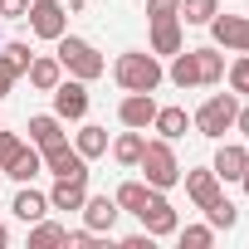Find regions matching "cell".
Instances as JSON below:
<instances>
[{
    "instance_id": "obj_1",
    "label": "cell",
    "mask_w": 249,
    "mask_h": 249,
    "mask_svg": "<svg viewBox=\"0 0 249 249\" xmlns=\"http://www.w3.org/2000/svg\"><path fill=\"white\" fill-rule=\"evenodd\" d=\"M112 78L127 88V93H157L161 88V78H166V69L157 64V54H142V49H127V54H117V64H112Z\"/></svg>"
},
{
    "instance_id": "obj_2",
    "label": "cell",
    "mask_w": 249,
    "mask_h": 249,
    "mask_svg": "<svg viewBox=\"0 0 249 249\" xmlns=\"http://www.w3.org/2000/svg\"><path fill=\"white\" fill-rule=\"evenodd\" d=\"M54 44H59V54H54V59L69 69V78H83V83H93V78H103V73H107V59H103V54H98L88 39H78V35H69V30H64Z\"/></svg>"
},
{
    "instance_id": "obj_3",
    "label": "cell",
    "mask_w": 249,
    "mask_h": 249,
    "mask_svg": "<svg viewBox=\"0 0 249 249\" xmlns=\"http://www.w3.org/2000/svg\"><path fill=\"white\" fill-rule=\"evenodd\" d=\"M137 171L147 176V186H152V191H171V186L181 181V161H176V152H171V142H166V137H157V142H147V147H142Z\"/></svg>"
},
{
    "instance_id": "obj_4",
    "label": "cell",
    "mask_w": 249,
    "mask_h": 249,
    "mask_svg": "<svg viewBox=\"0 0 249 249\" xmlns=\"http://www.w3.org/2000/svg\"><path fill=\"white\" fill-rule=\"evenodd\" d=\"M234 112H239V93H215V98H205L200 107H196V132L200 137H210V142H220L230 127H234Z\"/></svg>"
},
{
    "instance_id": "obj_5",
    "label": "cell",
    "mask_w": 249,
    "mask_h": 249,
    "mask_svg": "<svg viewBox=\"0 0 249 249\" xmlns=\"http://www.w3.org/2000/svg\"><path fill=\"white\" fill-rule=\"evenodd\" d=\"M137 220L147 225V234H152V239H161V234H176V230H181V220H176V205H171L161 191H152V196H147V205L137 210Z\"/></svg>"
},
{
    "instance_id": "obj_6",
    "label": "cell",
    "mask_w": 249,
    "mask_h": 249,
    "mask_svg": "<svg viewBox=\"0 0 249 249\" xmlns=\"http://www.w3.org/2000/svg\"><path fill=\"white\" fill-rule=\"evenodd\" d=\"M30 30L39 35V39H59L64 30H69V10L59 5V0H30Z\"/></svg>"
},
{
    "instance_id": "obj_7",
    "label": "cell",
    "mask_w": 249,
    "mask_h": 249,
    "mask_svg": "<svg viewBox=\"0 0 249 249\" xmlns=\"http://www.w3.org/2000/svg\"><path fill=\"white\" fill-rule=\"evenodd\" d=\"M54 112H59L64 122L88 117V83H83V78H59V83H54Z\"/></svg>"
},
{
    "instance_id": "obj_8",
    "label": "cell",
    "mask_w": 249,
    "mask_h": 249,
    "mask_svg": "<svg viewBox=\"0 0 249 249\" xmlns=\"http://www.w3.org/2000/svg\"><path fill=\"white\" fill-rule=\"evenodd\" d=\"M39 157H44V171L49 176H88V157L78 147H69V137L54 142V147H44Z\"/></svg>"
},
{
    "instance_id": "obj_9",
    "label": "cell",
    "mask_w": 249,
    "mask_h": 249,
    "mask_svg": "<svg viewBox=\"0 0 249 249\" xmlns=\"http://www.w3.org/2000/svg\"><path fill=\"white\" fill-rule=\"evenodd\" d=\"M205 30L215 35V44H220V49L249 54V15H215Z\"/></svg>"
},
{
    "instance_id": "obj_10",
    "label": "cell",
    "mask_w": 249,
    "mask_h": 249,
    "mask_svg": "<svg viewBox=\"0 0 249 249\" xmlns=\"http://www.w3.org/2000/svg\"><path fill=\"white\" fill-rule=\"evenodd\" d=\"M117 117H122V127L147 132V127H152V117H157V98H152V93H127V98L117 103Z\"/></svg>"
},
{
    "instance_id": "obj_11",
    "label": "cell",
    "mask_w": 249,
    "mask_h": 249,
    "mask_svg": "<svg viewBox=\"0 0 249 249\" xmlns=\"http://www.w3.org/2000/svg\"><path fill=\"white\" fill-rule=\"evenodd\" d=\"M83 200H88V176H54L49 210H83Z\"/></svg>"
},
{
    "instance_id": "obj_12",
    "label": "cell",
    "mask_w": 249,
    "mask_h": 249,
    "mask_svg": "<svg viewBox=\"0 0 249 249\" xmlns=\"http://www.w3.org/2000/svg\"><path fill=\"white\" fill-rule=\"evenodd\" d=\"M244 166H249V147H239V142H225V147L215 152V161H210V171H215L220 181H239Z\"/></svg>"
},
{
    "instance_id": "obj_13",
    "label": "cell",
    "mask_w": 249,
    "mask_h": 249,
    "mask_svg": "<svg viewBox=\"0 0 249 249\" xmlns=\"http://www.w3.org/2000/svg\"><path fill=\"white\" fill-rule=\"evenodd\" d=\"M117 215H122V210H117V200H112V196H88V200H83V225H88L93 234L112 230V225H117Z\"/></svg>"
},
{
    "instance_id": "obj_14",
    "label": "cell",
    "mask_w": 249,
    "mask_h": 249,
    "mask_svg": "<svg viewBox=\"0 0 249 249\" xmlns=\"http://www.w3.org/2000/svg\"><path fill=\"white\" fill-rule=\"evenodd\" d=\"M186 196L196 200V210H205L215 196H220V176L205 166V171H186Z\"/></svg>"
},
{
    "instance_id": "obj_15",
    "label": "cell",
    "mask_w": 249,
    "mask_h": 249,
    "mask_svg": "<svg viewBox=\"0 0 249 249\" xmlns=\"http://www.w3.org/2000/svg\"><path fill=\"white\" fill-rule=\"evenodd\" d=\"M30 142L44 152V147H54V142H64V117L59 112H39V117H30Z\"/></svg>"
},
{
    "instance_id": "obj_16",
    "label": "cell",
    "mask_w": 249,
    "mask_h": 249,
    "mask_svg": "<svg viewBox=\"0 0 249 249\" xmlns=\"http://www.w3.org/2000/svg\"><path fill=\"white\" fill-rule=\"evenodd\" d=\"M44 171V157H39V147L30 142V147H20V157L5 166V171H0V176H10V181H35Z\"/></svg>"
},
{
    "instance_id": "obj_17",
    "label": "cell",
    "mask_w": 249,
    "mask_h": 249,
    "mask_svg": "<svg viewBox=\"0 0 249 249\" xmlns=\"http://www.w3.org/2000/svg\"><path fill=\"white\" fill-rule=\"evenodd\" d=\"M152 127L166 137V142H176V137H186V127H191V117H186V107H157V117H152Z\"/></svg>"
},
{
    "instance_id": "obj_18",
    "label": "cell",
    "mask_w": 249,
    "mask_h": 249,
    "mask_svg": "<svg viewBox=\"0 0 249 249\" xmlns=\"http://www.w3.org/2000/svg\"><path fill=\"white\" fill-rule=\"evenodd\" d=\"M142 147H147V137H142L137 127H127V132L112 142V161H117V166H137V161H142Z\"/></svg>"
},
{
    "instance_id": "obj_19",
    "label": "cell",
    "mask_w": 249,
    "mask_h": 249,
    "mask_svg": "<svg viewBox=\"0 0 249 249\" xmlns=\"http://www.w3.org/2000/svg\"><path fill=\"white\" fill-rule=\"evenodd\" d=\"M181 49V20H152V54H176Z\"/></svg>"
},
{
    "instance_id": "obj_20",
    "label": "cell",
    "mask_w": 249,
    "mask_h": 249,
    "mask_svg": "<svg viewBox=\"0 0 249 249\" xmlns=\"http://www.w3.org/2000/svg\"><path fill=\"white\" fill-rule=\"evenodd\" d=\"M196 54V73H200V83H220L225 78V54H220V44H210V49H191Z\"/></svg>"
},
{
    "instance_id": "obj_21",
    "label": "cell",
    "mask_w": 249,
    "mask_h": 249,
    "mask_svg": "<svg viewBox=\"0 0 249 249\" xmlns=\"http://www.w3.org/2000/svg\"><path fill=\"white\" fill-rule=\"evenodd\" d=\"M166 78H171L176 88H200V73H196V54H191V49H186V54L176 49V54H171V69H166Z\"/></svg>"
},
{
    "instance_id": "obj_22",
    "label": "cell",
    "mask_w": 249,
    "mask_h": 249,
    "mask_svg": "<svg viewBox=\"0 0 249 249\" xmlns=\"http://www.w3.org/2000/svg\"><path fill=\"white\" fill-rule=\"evenodd\" d=\"M10 210H15L25 225H35V220H44V215H49V196H39V191H30V186H25V191L15 196V205H10Z\"/></svg>"
},
{
    "instance_id": "obj_23",
    "label": "cell",
    "mask_w": 249,
    "mask_h": 249,
    "mask_svg": "<svg viewBox=\"0 0 249 249\" xmlns=\"http://www.w3.org/2000/svg\"><path fill=\"white\" fill-rule=\"evenodd\" d=\"M147 196H152V186H147V181H122V186L112 191L117 210H127V215H137V210L147 205Z\"/></svg>"
},
{
    "instance_id": "obj_24",
    "label": "cell",
    "mask_w": 249,
    "mask_h": 249,
    "mask_svg": "<svg viewBox=\"0 0 249 249\" xmlns=\"http://www.w3.org/2000/svg\"><path fill=\"white\" fill-rule=\"evenodd\" d=\"M64 78V64L59 59H30V83L39 93H54V83Z\"/></svg>"
},
{
    "instance_id": "obj_25",
    "label": "cell",
    "mask_w": 249,
    "mask_h": 249,
    "mask_svg": "<svg viewBox=\"0 0 249 249\" xmlns=\"http://www.w3.org/2000/svg\"><path fill=\"white\" fill-rule=\"evenodd\" d=\"M30 59H35V54H30V44H25V39H10V44H0V64H5L15 78H20V73H30Z\"/></svg>"
},
{
    "instance_id": "obj_26",
    "label": "cell",
    "mask_w": 249,
    "mask_h": 249,
    "mask_svg": "<svg viewBox=\"0 0 249 249\" xmlns=\"http://www.w3.org/2000/svg\"><path fill=\"white\" fill-rule=\"evenodd\" d=\"M73 147H78V152H83L88 161H93V157H103V152H107V127H98V122H88V127H83V132L73 137Z\"/></svg>"
},
{
    "instance_id": "obj_27",
    "label": "cell",
    "mask_w": 249,
    "mask_h": 249,
    "mask_svg": "<svg viewBox=\"0 0 249 249\" xmlns=\"http://www.w3.org/2000/svg\"><path fill=\"white\" fill-rule=\"evenodd\" d=\"M205 220H210L215 230H234V225H239V210H234V200H225V196H215V200L205 205Z\"/></svg>"
},
{
    "instance_id": "obj_28",
    "label": "cell",
    "mask_w": 249,
    "mask_h": 249,
    "mask_svg": "<svg viewBox=\"0 0 249 249\" xmlns=\"http://www.w3.org/2000/svg\"><path fill=\"white\" fill-rule=\"evenodd\" d=\"M64 225H54V220H35V230H30V249H49V244H64Z\"/></svg>"
},
{
    "instance_id": "obj_29",
    "label": "cell",
    "mask_w": 249,
    "mask_h": 249,
    "mask_svg": "<svg viewBox=\"0 0 249 249\" xmlns=\"http://www.w3.org/2000/svg\"><path fill=\"white\" fill-rule=\"evenodd\" d=\"M215 15H220L215 0H181V20H186V25H210Z\"/></svg>"
},
{
    "instance_id": "obj_30",
    "label": "cell",
    "mask_w": 249,
    "mask_h": 249,
    "mask_svg": "<svg viewBox=\"0 0 249 249\" xmlns=\"http://www.w3.org/2000/svg\"><path fill=\"white\" fill-rule=\"evenodd\" d=\"M176 234H181L186 249H210V244H215V225H186V230H176Z\"/></svg>"
},
{
    "instance_id": "obj_31",
    "label": "cell",
    "mask_w": 249,
    "mask_h": 249,
    "mask_svg": "<svg viewBox=\"0 0 249 249\" xmlns=\"http://www.w3.org/2000/svg\"><path fill=\"white\" fill-rule=\"evenodd\" d=\"M230 93H244L249 98V54H239L230 64Z\"/></svg>"
},
{
    "instance_id": "obj_32",
    "label": "cell",
    "mask_w": 249,
    "mask_h": 249,
    "mask_svg": "<svg viewBox=\"0 0 249 249\" xmlns=\"http://www.w3.org/2000/svg\"><path fill=\"white\" fill-rule=\"evenodd\" d=\"M147 20H181V0H147Z\"/></svg>"
},
{
    "instance_id": "obj_33",
    "label": "cell",
    "mask_w": 249,
    "mask_h": 249,
    "mask_svg": "<svg viewBox=\"0 0 249 249\" xmlns=\"http://www.w3.org/2000/svg\"><path fill=\"white\" fill-rule=\"evenodd\" d=\"M20 147H25V142H20L15 132H0V171H5V166L20 157Z\"/></svg>"
},
{
    "instance_id": "obj_34",
    "label": "cell",
    "mask_w": 249,
    "mask_h": 249,
    "mask_svg": "<svg viewBox=\"0 0 249 249\" xmlns=\"http://www.w3.org/2000/svg\"><path fill=\"white\" fill-rule=\"evenodd\" d=\"M0 15H5V20H25L30 15V0H0Z\"/></svg>"
},
{
    "instance_id": "obj_35",
    "label": "cell",
    "mask_w": 249,
    "mask_h": 249,
    "mask_svg": "<svg viewBox=\"0 0 249 249\" xmlns=\"http://www.w3.org/2000/svg\"><path fill=\"white\" fill-rule=\"evenodd\" d=\"M64 244L69 249H93V230H73V234H64Z\"/></svg>"
},
{
    "instance_id": "obj_36",
    "label": "cell",
    "mask_w": 249,
    "mask_h": 249,
    "mask_svg": "<svg viewBox=\"0 0 249 249\" xmlns=\"http://www.w3.org/2000/svg\"><path fill=\"white\" fill-rule=\"evenodd\" d=\"M122 249H152V234H127V239H122Z\"/></svg>"
},
{
    "instance_id": "obj_37",
    "label": "cell",
    "mask_w": 249,
    "mask_h": 249,
    "mask_svg": "<svg viewBox=\"0 0 249 249\" xmlns=\"http://www.w3.org/2000/svg\"><path fill=\"white\" fill-rule=\"evenodd\" d=\"M234 127H239V137H249V107H239V112H234Z\"/></svg>"
},
{
    "instance_id": "obj_38",
    "label": "cell",
    "mask_w": 249,
    "mask_h": 249,
    "mask_svg": "<svg viewBox=\"0 0 249 249\" xmlns=\"http://www.w3.org/2000/svg\"><path fill=\"white\" fill-rule=\"evenodd\" d=\"M10 83H15V73H10L5 64H0V98H5V93H10Z\"/></svg>"
},
{
    "instance_id": "obj_39",
    "label": "cell",
    "mask_w": 249,
    "mask_h": 249,
    "mask_svg": "<svg viewBox=\"0 0 249 249\" xmlns=\"http://www.w3.org/2000/svg\"><path fill=\"white\" fill-rule=\"evenodd\" d=\"M0 244H10V230H5V225H0Z\"/></svg>"
},
{
    "instance_id": "obj_40",
    "label": "cell",
    "mask_w": 249,
    "mask_h": 249,
    "mask_svg": "<svg viewBox=\"0 0 249 249\" xmlns=\"http://www.w3.org/2000/svg\"><path fill=\"white\" fill-rule=\"evenodd\" d=\"M239 181H244V196H249V166H244V176H239Z\"/></svg>"
},
{
    "instance_id": "obj_41",
    "label": "cell",
    "mask_w": 249,
    "mask_h": 249,
    "mask_svg": "<svg viewBox=\"0 0 249 249\" xmlns=\"http://www.w3.org/2000/svg\"><path fill=\"white\" fill-rule=\"evenodd\" d=\"M83 5H93V0H73V10H83Z\"/></svg>"
},
{
    "instance_id": "obj_42",
    "label": "cell",
    "mask_w": 249,
    "mask_h": 249,
    "mask_svg": "<svg viewBox=\"0 0 249 249\" xmlns=\"http://www.w3.org/2000/svg\"><path fill=\"white\" fill-rule=\"evenodd\" d=\"M0 44H5V39H0Z\"/></svg>"
}]
</instances>
